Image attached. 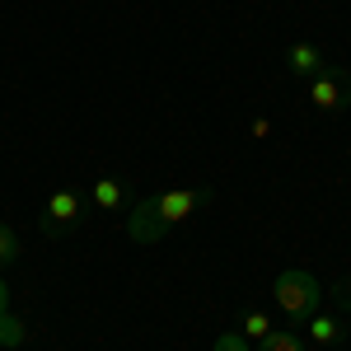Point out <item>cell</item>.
<instances>
[{"instance_id":"7","label":"cell","mask_w":351,"mask_h":351,"mask_svg":"<svg viewBox=\"0 0 351 351\" xmlns=\"http://www.w3.org/2000/svg\"><path fill=\"white\" fill-rule=\"evenodd\" d=\"M122 202H127V188H122L117 178H99V183H94V206H99V211H117Z\"/></svg>"},{"instance_id":"1","label":"cell","mask_w":351,"mask_h":351,"mask_svg":"<svg viewBox=\"0 0 351 351\" xmlns=\"http://www.w3.org/2000/svg\"><path fill=\"white\" fill-rule=\"evenodd\" d=\"M271 300L281 304V314H286L291 324H309V319L319 314V304H324V286H319L314 271L291 267V271H281V276L271 281Z\"/></svg>"},{"instance_id":"4","label":"cell","mask_w":351,"mask_h":351,"mask_svg":"<svg viewBox=\"0 0 351 351\" xmlns=\"http://www.w3.org/2000/svg\"><path fill=\"white\" fill-rule=\"evenodd\" d=\"M127 234L132 243H160L169 234V220L160 216V206H155V197H145V202H136L132 216H127Z\"/></svg>"},{"instance_id":"11","label":"cell","mask_w":351,"mask_h":351,"mask_svg":"<svg viewBox=\"0 0 351 351\" xmlns=\"http://www.w3.org/2000/svg\"><path fill=\"white\" fill-rule=\"evenodd\" d=\"M239 332L248 337V342H263V337L271 332L267 314H263V309H248V314H243V324H239Z\"/></svg>"},{"instance_id":"16","label":"cell","mask_w":351,"mask_h":351,"mask_svg":"<svg viewBox=\"0 0 351 351\" xmlns=\"http://www.w3.org/2000/svg\"><path fill=\"white\" fill-rule=\"evenodd\" d=\"M342 332H351V324H347V328H342Z\"/></svg>"},{"instance_id":"6","label":"cell","mask_w":351,"mask_h":351,"mask_svg":"<svg viewBox=\"0 0 351 351\" xmlns=\"http://www.w3.org/2000/svg\"><path fill=\"white\" fill-rule=\"evenodd\" d=\"M286 66H291L295 80H314L328 66V56H324V47H314V43H291V47H286Z\"/></svg>"},{"instance_id":"9","label":"cell","mask_w":351,"mask_h":351,"mask_svg":"<svg viewBox=\"0 0 351 351\" xmlns=\"http://www.w3.org/2000/svg\"><path fill=\"white\" fill-rule=\"evenodd\" d=\"M309 337H314L319 347H332V342L342 337V324H337V319H328V314H314V319H309Z\"/></svg>"},{"instance_id":"10","label":"cell","mask_w":351,"mask_h":351,"mask_svg":"<svg viewBox=\"0 0 351 351\" xmlns=\"http://www.w3.org/2000/svg\"><path fill=\"white\" fill-rule=\"evenodd\" d=\"M24 337H28L24 324H19V319H14V314L5 309V314H0V347H10V351H14V347H24Z\"/></svg>"},{"instance_id":"13","label":"cell","mask_w":351,"mask_h":351,"mask_svg":"<svg viewBox=\"0 0 351 351\" xmlns=\"http://www.w3.org/2000/svg\"><path fill=\"white\" fill-rule=\"evenodd\" d=\"M211 351H248V337H243V332H220Z\"/></svg>"},{"instance_id":"3","label":"cell","mask_w":351,"mask_h":351,"mask_svg":"<svg viewBox=\"0 0 351 351\" xmlns=\"http://www.w3.org/2000/svg\"><path fill=\"white\" fill-rule=\"evenodd\" d=\"M84 225V202L75 188H56L47 197V206H43V216H38V230L43 234H66V230H80Z\"/></svg>"},{"instance_id":"15","label":"cell","mask_w":351,"mask_h":351,"mask_svg":"<svg viewBox=\"0 0 351 351\" xmlns=\"http://www.w3.org/2000/svg\"><path fill=\"white\" fill-rule=\"evenodd\" d=\"M347 304H351V286H347Z\"/></svg>"},{"instance_id":"14","label":"cell","mask_w":351,"mask_h":351,"mask_svg":"<svg viewBox=\"0 0 351 351\" xmlns=\"http://www.w3.org/2000/svg\"><path fill=\"white\" fill-rule=\"evenodd\" d=\"M5 309H10V286L0 281V314H5Z\"/></svg>"},{"instance_id":"12","label":"cell","mask_w":351,"mask_h":351,"mask_svg":"<svg viewBox=\"0 0 351 351\" xmlns=\"http://www.w3.org/2000/svg\"><path fill=\"white\" fill-rule=\"evenodd\" d=\"M10 263H19V234L0 220V267H10Z\"/></svg>"},{"instance_id":"8","label":"cell","mask_w":351,"mask_h":351,"mask_svg":"<svg viewBox=\"0 0 351 351\" xmlns=\"http://www.w3.org/2000/svg\"><path fill=\"white\" fill-rule=\"evenodd\" d=\"M258 351H304V342H300V332H291V328H271L267 337L258 342Z\"/></svg>"},{"instance_id":"2","label":"cell","mask_w":351,"mask_h":351,"mask_svg":"<svg viewBox=\"0 0 351 351\" xmlns=\"http://www.w3.org/2000/svg\"><path fill=\"white\" fill-rule=\"evenodd\" d=\"M309 104L319 112H347L351 108V71L347 66L328 61L324 71L309 80Z\"/></svg>"},{"instance_id":"5","label":"cell","mask_w":351,"mask_h":351,"mask_svg":"<svg viewBox=\"0 0 351 351\" xmlns=\"http://www.w3.org/2000/svg\"><path fill=\"white\" fill-rule=\"evenodd\" d=\"M211 197L216 192L211 188H202V192H192V188H169L155 197V206H160V216L169 220V225H178V220H188L197 206H211Z\"/></svg>"}]
</instances>
